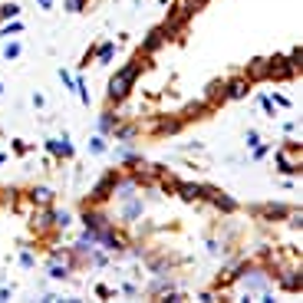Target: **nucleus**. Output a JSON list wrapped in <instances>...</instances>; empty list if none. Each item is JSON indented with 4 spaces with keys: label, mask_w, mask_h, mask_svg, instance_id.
I'll return each instance as SVG.
<instances>
[{
    "label": "nucleus",
    "mask_w": 303,
    "mask_h": 303,
    "mask_svg": "<svg viewBox=\"0 0 303 303\" xmlns=\"http://www.w3.org/2000/svg\"><path fill=\"white\" fill-rule=\"evenodd\" d=\"M66 274H70V270H66V264H63V267H60V264H50V277H53V280H66Z\"/></svg>",
    "instance_id": "obj_9"
},
{
    "label": "nucleus",
    "mask_w": 303,
    "mask_h": 303,
    "mask_svg": "<svg viewBox=\"0 0 303 303\" xmlns=\"http://www.w3.org/2000/svg\"><path fill=\"white\" fill-rule=\"evenodd\" d=\"M122 214H126V218H136V214H142V201H128Z\"/></svg>",
    "instance_id": "obj_11"
},
{
    "label": "nucleus",
    "mask_w": 303,
    "mask_h": 303,
    "mask_svg": "<svg viewBox=\"0 0 303 303\" xmlns=\"http://www.w3.org/2000/svg\"><path fill=\"white\" fill-rule=\"evenodd\" d=\"M250 76H267V63H260V60H257L254 70H250Z\"/></svg>",
    "instance_id": "obj_16"
},
{
    "label": "nucleus",
    "mask_w": 303,
    "mask_h": 303,
    "mask_svg": "<svg viewBox=\"0 0 303 303\" xmlns=\"http://www.w3.org/2000/svg\"><path fill=\"white\" fill-rule=\"evenodd\" d=\"M0 162H4V155H0Z\"/></svg>",
    "instance_id": "obj_21"
},
{
    "label": "nucleus",
    "mask_w": 303,
    "mask_h": 303,
    "mask_svg": "<svg viewBox=\"0 0 303 303\" xmlns=\"http://www.w3.org/2000/svg\"><path fill=\"white\" fill-rule=\"evenodd\" d=\"M294 152H296V145H294L290 152H280V155H277V162H280V168H284V172H296V168H300V165L294 162Z\"/></svg>",
    "instance_id": "obj_2"
},
{
    "label": "nucleus",
    "mask_w": 303,
    "mask_h": 303,
    "mask_svg": "<svg viewBox=\"0 0 303 303\" xmlns=\"http://www.w3.org/2000/svg\"><path fill=\"white\" fill-rule=\"evenodd\" d=\"M53 224H56V228H66V224H70V214H66V211L53 214Z\"/></svg>",
    "instance_id": "obj_14"
},
{
    "label": "nucleus",
    "mask_w": 303,
    "mask_h": 303,
    "mask_svg": "<svg viewBox=\"0 0 303 303\" xmlns=\"http://www.w3.org/2000/svg\"><path fill=\"white\" fill-rule=\"evenodd\" d=\"M162 36H165V30H152V36H148V43H145V53H152V50L162 43Z\"/></svg>",
    "instance_id": "obj_7"
},
{
    "label": "nucleus",
    "mask_w": 303,
    "mask_h": 303,
    "mask_svg": "<svg viewBox=\"0 0 303 303\" xmlns=\"http://www.w3.org/2000/svg\"><path fill=\"white\" fill-rule=\"evenodd\" d=\"M224 89H228V96L240 99V96H244V92H248V82H244V80H234L231 86H224Z\"/></svg>",
    "instance_id": "obj_5"
},
{
    "label": "nucleus",
    "mask_w": 303,
    "mask_h": 303,
    "mask_svg": "<svg viewBox=\"0 0 303 303\" xmlns=\"http://www.w3.org/2000/svg\"><path fill=\"white\" fill-rule=\"evenodd\" d=\"M50 152H53V155H70V145H66V136L63 138H50Z\"/></svg>",
    "instance_id": "obj_4"
},
{
    "label": "nucleus",
    "mask_w": 303,
    "mask_h": 303,
    "mask_svg": "<svg viewBox=\"0 0 303 303\" xmlns=\"http://www.w3.org/2000/svg\"><path fill=\"white\" fill-rule=\"evenodd\" d=\"M112 53H116V43H102V46H99V60H102V63H109Z\"/></svg>",
    "instance_id": "obj_10"
},
{
    "label": "nucleus",
    "mask_w": 303,
    "mask_h": 303,
    "mask_svg": "<svg viewBox=\"0 0 303 303\" xmlns=\"http://www.w3.org/2000/svg\"><path fill=\"white\" fill-rule=\"evenodd\" d=\"M20 264H24V267H33V254H20Z\"/></svg>",
    "instance_id": "obj_19"
},
{
    "label": "nucleus",
    "mask_w": 303,
    "mask_h": 303,
    "mask_svg": "<svg viewBox=\"0 0 303 303\" xmlns=\"http://www.w3.org/2000/svg\"><path fill=\"white\" fill-rule=\"evenodd\" d=\"M0 92H4V86H0Z\"/></svg>",
    "instance_id": "obj_22"
},
{
    "label": "nucleus",
    "mask_w": 303,
    "mask_h": 303,
    "mask_svg": "<svg viewBox=\"0 0 303 303\" xmlns=\"http://www.w3.org/2000/svg\"><path fill=\"white\" fill-rule=\"evenodd\" d=\"M208 96H211V99L224 96V82H211V86H208Z\"/></svg>",
    "instance_id": "obj_12"
},
{
    "label": "nucleus",
    "mask_w": 303,
    "mask_h": 303,
    "mask_svg": "<svg viewBox=\"0 0 303 303\" xmlns=\"http://www.w3.org/2000/svg\"><path fill=\"white\" fill-rule=\"evenodd\" d=\"M136 76H138V63H128L119 76H112V82H109V99H122V96H126Z\"/></svg>",
    "instance_id": "obj_1"
},
{
    "label": "nucleus",
    "mask_w": 303,
    "mask_h": 303,
    "mask_svg": "<svg viewBox=\"0 0 303 303\" xmlns=\"http://www.w3.org/2000/svg\"><path fill=\"white\" fill-rule=\"evenodd\" d=\"M99 126H102V128H106V132H109V128H112V126H116V122H112V116H102V122H99Z\"/></svg>",
    "instance_id": "obj_18"
},
{
    "label": "nucleus",
    "mask_w": 303,
    "mask_h": 303,
    "mask_svg": "<svg viewBox=\"0 0 303 303\" xmlns=\"http://www.w3.org/2000/svg\"><path fill=\"white\" fill-rule=\"evenodd\" d=\"M16 14H20V7H16V4H4V7H0V20H14Z\"/></svg>",
    "instance_id": "obj_8"
},
{
    "label": "nucleus",
    "mask_w": 303,
    "mask_h": 303,
    "mask_svg": "<svg viewBox=\"0 0 303 303\" xmlns=\"http://www.w3.org/2000/svg\"><path fill=\"white\" fill-rule=\"evenodd\" d=\"M4 56H7V60H16V56H20V43H7Z\"/></svg>",
    "instance_id": "obj_13"
},
{
    "label": "nucleus",
    "mask_w": 303,
    "mask_h": 303,
    "mask_svg": "<svg viewBox=\"0 0 303 303\" xmlns=\"http://www.w3.org/2000/svg\"><path fill=\"white\" fill-rule=\"evenodd\" d=\"M82 4H86V0H66V10H70V14H80Z\"/></svg>",
    "instance_id": "obj_15"
},
{
    "label": "nucleus",
    "mask_w": 303,
    "mask_h": 303,
    "mask_svg": "<svg viewBox=\"0 0 303 303\" xmlns=\"http://www.w3.org/2000/svg\"><path fill=\"white\" fill-rule=\"evenodd\" d=\"M33 201H36V204H50V201H53V192H50V188H33Z\"/></svg>",
    "instance_id": "obj_6"
},
{
    "label": "nucleus",
    "mask_w": 303,
    "mask_h": 303,
    "mask_svg": "<svg viewBox=\"0 0 303 303\" xmlns=\"http://www.w3.org/2000/svg\"><path fill=\"white\" fill-rule=\"evenodd\" d=\"M89 148H92V152H106V142H102V138H92V145H89Z\"/></svg>",
    "instance_id": "obj_17"
},
{
    "label": "nucleus",
    "mask_w": 303,
    "mask_h": 303,
    "mask_svg": "<svg viewBox=\"0 0 303 303\" xmlns=\"http://www.w3.org/2000/svg\"><path fill=\"white\" fill-rule=\"evenodd\" d=\"M178 192H182L184 201H194V198H201V194H204V188H201V184H178Z\"/></svg>",
    "instance_id": "obj_3"
},
{
    "label": "nucleus",
    "mask_w": 303,
    "mask_h": 303,
    "mask_svg": "<svg viewBox=\"0 0 303 303\" xmlns=\"http://www.w3.org/2000/svg\"><path fill=\"white\" fill-rule=\"evenodd\" d=\"M40 7H43V10H50V7H53V0H40Z\"/></svg>",
    "instance_id": "obj_20"
}]
</instances>
